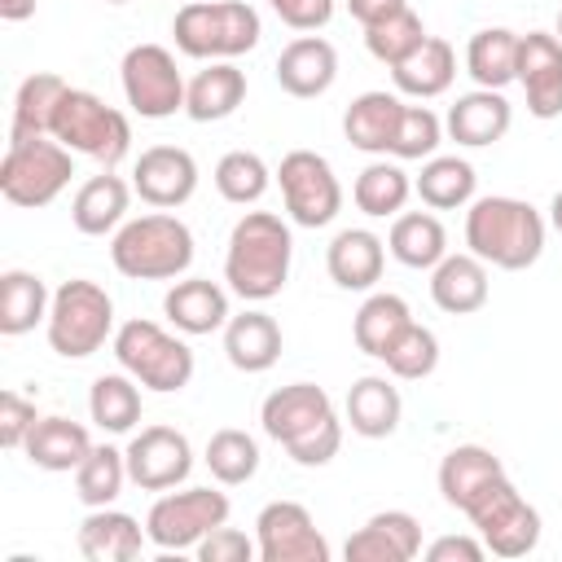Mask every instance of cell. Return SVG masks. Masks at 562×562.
Here are the masks:
<instances>
[{"label":"cell","mask_w":562,"mask_h":562,"mask_svg":"<svg viewBox=\"0 0 562 562\" xmlns=\"http://www.w3.org/2000/svg\"><path fill=\"white\" fill-rule=\"evenodd\" d=\"M0 18L4 22H26V18H35V0H0Z\"/></svg>","instance_id":"52"},{"label":"cell","mask_w":562,"mask_h":562,"mask_svg":"<svg viewBox=\"0 0 562 562\" xmlns=\"http://www.w3.org/2000/svg\"><path fill=\"white\" fill-rule=\"evenodd\" d=\"M145 540H149L145 527L114 505L88 509V518L79 522V553L88 562H132L140 558Z\"/></svg>","instance_id":"26"},{"label":"cell","mask_w":562,"mask_h":562,"mask_svg":"<svg viewBox=\"0 0 562 562\" xmlns=\"http://www.w3.org/2000/svg\"><path fill=\"white\" fill-rule=\"evenodd\" d=\"M255 544L263 562H329V540L299 501H268L255 518Z\"/></svg>","instance_id":"14"},{"label":"cell","mask_w":562,"mask_h":562,"mask_svg":"<svg viewBox=\"0 0 562 562\" xmlns=\"http://www.w3.org/2000/svg\"><path fill=\"white\" fill-rule=\"evenodd\" d=\"M290 259H294V237L290 224L272 211H246L224 250V281L237 299L246 303H268L285 290L290 281Z\"/></svg>","instance_id":"2"},{"label":"cell","mask_w":562,"mask_h":562,"mask_svg":"<svg viewBox=\"0 0 562 562\" xmlns=\"http://www.w3.org/2000/svg\"><path fill=\"white\" fill-rule=\"evenodd\" d=\"M492 294V281H487V263L470 250L461 255H443L435 268H430V299L439 312L448 316H470L487 303Z\"/></svg>","instance_id":"24"},{"label":"cell","mask_w":562,"mask_h":562,"mask_svg":"<svg viewBox=\"0 0 562 562\" xmlns=\"http://www.w3.org/2000/svg\"><path fill=\"white\" fill-rule=\"evenodd\" d=\"M44 334L61 360H88L92 351L105 347V338H114V299L105 294V285L88 277L61 281L53 290Z\"/></svg>","instance_id":"7"},{"label":"cell","mask_w":562,"mask_h":562,"mask_svg":"<svg viewBox=\"0 0 562 562\" xmlns=\"http://www.w3.org/2000/svg\"><path fill=\"white\" fill-rule=\"evenodd\" d=\"M132 189L158 211H176L198 193V158L180 145H149L132 167Z\"/></svg>","instance_id":"16"},{"label":"cell","mask_w":562,"mask_h":562,"mask_svg":"<svg viewBox=\"0 0 562 562\" xmlns=\"http://www.w3.org/2000/svg\"><path fill=\"white\" fill-rule=\"evenodd\" d=\"M426 558L430 562H483L487 544L479 536H439L426 544Z\"/></svg>","instance_id":"50"},{"label":"cell","mask_w":562,"mask_h":562,"mask_svg":"<svg viewBox=\"0 0 562 562\" xmlns=\"http://www.w3.org/2000/svg\"><path fill=\"white\" fill-rule=\"evenodd\" d=\"M202 562H250V558H259V544L246 536V531H237V527H215L211 536H202V544L193 549Z\"/></svg>","instance_id":"48"},{"label":"cell","mask_w":562,"mask_h":562,"mask_svg":"<svg viewBox=\"0 0 562 562\" xmlns=\"http://www.w3.org/2000/svg\"><path fill=\"white\" fill-rule=\"evenodd\" d=\"M277 184H281L285 215L299 228H325L342 211V184H338L329 158L316 149H290L277 167Z\"/></svg>","instance_id":"12"},{"label":"cell","mask_w":562,"mask_h":562,"mask_svg":"<svg viewBox=\"0 0 562 562\" xmlns=\"http://www.w3.org/2000/svg\"><path fill=\"white\" fill-rule=\"evenodd\" d=\"M132 184L114 171H101L92 180H83L70 198V224L83 233V237H105V233H119L123 220H127V206H132Z\"/></svg>","instance_id":"23"},{"label":"cell","mask_w":562,"mask_h":562,"mask_svg":"<svg viewBox=\"0 0 562 562\" xmlns=\"http://www.w3.org/2000/svg\"><path fill=\"white\" fill-rule=\"evenodd\" d=\"M228 496L215 487H184V492H162L149 514H145V536L154 549L167 553H184L198 549L202 536H211L215 527L228 522Z\"/></svg>","instance_id":"11"},{"label":"cell","mask_w":562,"mask_h":562,"mask_svg":"<svg viewBox=\"0 0 562 562\" xmlns=\"http://www.w3.org/2000/svg\"><path fill=\"white\" fill-rule=\"evenodd\" d=\"M334 79H338V53L321 35H299L277 53V83H281V92H290L299 101L325 97L334 88Z\"/></svg>","instance_id":"19"},{"label":"cell","mask_w":562,"mask_h":562,"mask_svg":"<svg viewBox=\"0 0 562 562\" xmlns=\"http://www.w3.org/2000/svg\"><path fill=\"white\" fill-rule=\"evenodd\" d=\"M549 224L562 233V189H558V193H553V202H549Z\"/></svg>","instance_id":"53"},{"label":"cell","mask_w":562,"mask_h":562,"mask_svg":"<svg viewBox=\"0 0 562 562\" xmlns=\"http://www.w3.org/2000/svg\"><path fill=\"white\" fill-rule=\"evenodd\" d=\"M465 75L479 88H505L518 79V31L509 26H483L465 44Z\"/></svg>","instance_id":"35"},{"label":"cell","mask_w":562,"mask_h":562,"mask_svg":"<svg viewBox=\"0 0 562 562\" xmlns=\"http://www.w3.org/2000/svg\"><path fill=\"white\" fill-rule=\"evenodd\" d=\"M114 347V360L119 369H127L140 386L158 391V395H171V391H184L193 382V351L184 338L167 334L158 321H123L110 338Z\"/></svg>","instance_id":"8"},{"label":"cell","mask_w":562,"mask_h":562,"mask_svg":"<svg viewBox=\"0 0 562 562\" xmlns=\"http://www.w3.org/2000/svg\"><path fill=\"white\" fill-rule=\"evenodd\" d=\"M110 259L127 281H180L193 263V233L171 211L136 215L114 233Z\"/></svg>","instance_id":"4"},{"label":"cell","mask_w":562,"mask_h":562,"mask_svg":"<svg viewBox=\"0 0 562 562\" xmlns=\"http://www.w3.org/2000/svg\"><path fill=\"white\" fill-rule=\"evenodd\" d=\"M347 562H413L422 553V522L408 509H378L342 544Z\"/></svg>","instance_id":"18"},{"label":"cell","mask_w":562,"mask_h":562,"mask_svg":"<svg viewBox=\"0 0 562 562\" xmlns=\"http://www.w3.org/2000/svg\"><path fill=\"white\" fill-rule=\"evenodd\" d=\"M386 268V241L369 228H342L325 246V272L338 290H373Z\"/></svg>","instance_id":"21"},{"label":"cell","mask_w":562,"mask_h":562,"mask_svg":"<svg viewBox=\"0 0 562 562\" xmlns=\"http://www.w3.org/2000/svg\"><path fill=\"white\" fill-rule=\"evenodd\" d=\"M277 171H268V162L255 154V149H228L220 162H215V189L224 202L233 206H255L268 184H272Z\"/></svg>","instance_id":"42"},{"label":"cell","mask_w":562,"mask_h":562,"mask_svg":"<svg viewBox=\"0 0 562 562\" xmlns=\"http://www.w3.org/2000/svg\"><path fill=\"white\" fill-rule=\"evenodd\" d=\"M176 48L198 61H233L263 35L259 13L246 0H189L171 18Z\"/></svg>","instance_id":"5"},{"label":"cell","mask_w":562,"mask_h":562,"mask_svg":"<svg viewBox=\"0 0 562 562\" xmlns=\"http://www.w3.org/2000/svg\"><path fill=\"white\" fill-rule=\"evenodd\" d=\"M206 470L211 479H220L224 487H237V483H250L255 470H259V443L255 435L237 430V426H224L206 439Z\"/></svg>","instance_id":"43"},{"label":"cell","mask_w":562,"mask_h":562,"mask_svg":"<svg viewBox=\"0 0 562 562\" xmlns=\"http://www.w3.org/2000/svg\"><path fill=\"white\" fill-rule=\"evenodd\" d=\"M400 114H404V101L395 92H360L342 114V136L360 154H391Z\"/></svg>","instance_id":"31"},{"label":"cell","mask_w":562,"mask_h":562,"mask_svg":"<svg viewBox=\"0 0 562 562\" xmlns=\"http://www.w3.org/2000/svg\"><path fill=\"white\" fill-rule=\"evenodd\" d=\"M408 321H413L408 303H404L400 294L382 290V294H369V299L360 303V312H356V321H351V338H356V347H360L364 356L382 360L386 347L404 334Z\"/></svg>","instance_id":"38"},{"label":"cell","mask_w":562,"mask_h":562,"mask_svg":"<svg viewBox=\"0 0 562 562\" xmlns=\"http://www.w3.org/2000/svg\"><path fill=\"white\" fill-rule=\"evenodd\" d=\"M544 233H549L544 215L509 193L474 198L465 211V246L487 268H505V272L531 268L544 255Z\"/></svg>","instance_id":"3"},{"label":"cell","mask_w":562,"mask_h":562,"mask_svg":"<svg viewBox=\"0 0 562 562\" xmlns=\"http://www.w3.org/2000/svg\"><path fill=\"white\" fill-rule=\"evenodd\" d=\"M127 452L110 448V443H92V452L83 457V465L75 470V496L88 505V509H101V505H114L123 483H127Z\"/></svg>","instance_id":"41"},{"label":"cell","mask_w":562,"mask_h":562,"mask_svg":"<svg viewBox=\"0 0 562 562\" xmlns=\"http://www.w3.org/2000/svg\"><path fill=\"white\" fill-rule=\"evenodd\" d=\"M48 307H53V294L40 272H26V268L0 272V334L4 338L31 334L40 321H48Z\"/></svg>","instance_id":"33"},{"label":"cell","mask_w":562,"mask_h":562,"mask_svg":"<svg viewBox=\"0 0 562 562\" xmlns=\"http://www.w3.org/2000/svg\"><path fill=\"white\" fill-rule=\"evenodd\" d=\"M408 193H413L408 171H404L400 162H386V158L369 162V167L356 176V184H351V202H356L369 220H386V215L395 220V215L404 211Z\"/></svg>","instance_id":"40"},{"label":"cell","mask_w":562,"mask_h":562,"mask_svg":"<svg viewBox=\"0 0 562 562\" xmlns=\"http://www.w3.org/2000/svg\"><path fill=\"white\" fill-rule=\"evenodd\" d=\"M75 176L70 149L57 136H31V140H9L4 162H0V193L4 202L35 211L48 206Z\"/></svg>","instance_id":"9"},{"label":"cell","mask_w":562,"mask_h":562,"mask_svg":"<svg viewBox=\"0 0 562 562\" xmlns=\"http://www.w3.org/2000/svg\"><path fill=\"white\" fill-rule=\"evenodd\" d=\"M22 452H26L31 465H40L48 474H66V470H79L83 465V457L92 452V439H88V430L79 422L53 413V417H40L35 422V430H31V439H26Z\"/></svg>","instance_id":"32"},{"label":"cell","mask_w":562,"mask_h":562,"mask_svg":"<svg viewBox=\"0 0 562 562\" xmlns=\"http://www.w3.org/2000/svg\"><path fill=\"white\" fill-rule=\"evenodd\" d=\"M514 123V105L505 101V92L496 88H474V92H461L443 119V132L465 145V149H483V145H496Z\"/></svg>","instance_id":"20"},{"label":"cell","mask_w":562,"mask_h":562,"mask_svg":"<svg viewBox=\"0 0 562 562\" xmlns=\"http://www.w3.org/2000/svg\"><path fill=\"white\" fill-rule=\"evenodd\" d=\"M105 4H132V0H105Z\"/></svg>","instance_id":"55"},{"label":"cell","mask_w":562,"mask_h":562,"mask_svg":"<svg viewBox=\"0 0 562 562\" xmlns=\"http://www.w3.org/2000/svg\"><path fill=\"white\" fill-rule=\"evenodd\" d=\"M88 417L105 430V435H127L140 422V382L119 369V373H101L88 391Z\"/></svg>","instance_id":"39"},{"label":"cell","mask_w":562,"mask_h":562,"mask_svg":"<svg viewBox=\"0 0 562 562\" xmlns=\"http://www.w3.org/2000/svg\"><path fill=\"white\" fill-rule=\"evenodd\" d=\"M263 435L277 439L294 465H329L342 448V422L334 413V400L316 382H290L277 386L259 408Z\"/></svg>","instance_id":"1"},{"label":"cell","mask_w":562,"mask_h":562,"mask_svg":"<svg viewBox=\"0 0 562 562\" xmlns=\"http://www.w3.org/2000/svg\"><path fill=\"white\" fill-rule=\"evenodd\" d=\"M119 83H123L127 105L140 119H171L176 110H184V88L189 83L176 70L171 48H162V44H132L123 53Z\"/></svg>","instance_id":"13"},{"label":"cell","mask_w":562,"mask_h":562,"mask_svg":"<svg viewBox=\"0 0 562 562\" xmlns=\"http://www.w3.org/2000/svg\"><path fill=\"white\" fill-rule=\"evenodd\" d=\"M48 136H57L70 154H83L92 162H101L105 171H114L127 149H132V123L123 110L105 105L97 92L88 88H66L57 110H53V127Z\"/></svg>","instance_id":"6"},{"label":"cell","mask_w":562,"mask_h":562,"mask_svg":"<svg viewBox=\"0 0 562 562\" xmlns=\"http://www.w3.org/2000/svg\"><path fill=\"white\" fill-rule=\"evenodd\" d=\"M553 35H558V40H562V9H558V31H553Z\"/></svg>","instance_id":"54"},{"label":"cell","mask_w":562,"mask_h":562,"mask_svg":"<svg viewBox=\"0 0 562 562\" xmlns=\"http://www.w3.org/2000/svg\"><path fill=\"white\" fill-rule=\"evenodd\" d=\"M465 518L474 522L479 540L487 544V553L496 558H527L540 544V514L536 505L509 483V474L492 479L470 505Z\"/></svg>","instance_id":"10"},{"label":"cell","mask_w":562,"mask_h":562,"mask_svg":"<svg viewBox=\"0 0 562 562\" xmlns=\"http://www.w3.org/2000/svg\"><path fill=\"white\" fill-rule=\"evenodd\" d=\"M391 79L404 97H417V101L443 97L457 79V48L443 35H426L400 66H391Z\"/></svg>","instance_id":"27"},{"label":"cell","mask_w":562,"mask_h":562,"mask_svg":"<svg viewBox=\"0 0 562 562\" xmlns=\"http://www.w3.org/2000/svg\"><path fill=\"white\" fill-rule=\"evenodd\" d=\"M474 189H479V176L465 158L457 154H435L422 162L417 180H413V193L430 206V211H457V206H470L474 202Z\"/></svg>","instance_id":"36"},{"label":"cell","mask_w":562,"mask_h":562,"mask_svg":"<svg viewBox=\"0 0 562 562\" xmlns=\"http://www.w3.org/2000/svg\"><path fill=\"white\" fill-rule=\"evenodd\" d=\"M518 83L531 119H562V40L553 31L518 35Z\"/></svg>","instance_id":"17"},{"label":"cell","mask_w":562,"mask_h":562,"mask_svg":"<svg viewBox=\"0 0 562 562\" xmlns=\"http://www.w3.org/2000/svg\"><path fill=\"white\" fill-rule=\"evenodd\" d=\"M281 347H285L281 325L259 307H246L241 316H228L224 325V356L241 373H268L281 360Z\"/></svg>","instance_id":"25"},{"label":"cell","mask_w":562,"mask_h":562,"mask_svg":"<svg viewBox=\"0 0 562 562\" xmlns=\"http://www.w3.org/2000/svg\"><path fill=\"white\" fill-rule=\"evenodd\" d=\"M439 140H443V123H439V114L426 110V105H404L400 127H395V140H391V154H395L400 162L435 158Z\"/></svg>","instance_id":"46"},{"label":"cell","mask_w":562,"mask_h":562,"mask_svg":"<svg viewBox=\"0 0 562 562\" xmlns=\"http://www.w3.org/2000/svg\"><path fill=\"white\" fill-rule=\"evenodd\" d=\"M382 364H386V373L400 378V382H422V378H430V373L439 369V338H435V329L408 321L404 334L386 347Z\"/></svg>","instance_id":"44"},{"label":"cell","mask_w":562,"mask_h":562,"mask_svg":"<svg viewBox=\"0 0 562 562\" xmlns=\"http://www.w3.org/2000/svg\"><path fill=\"white\" fill-rule=\"evenodd\" d=\"M268 4L290 31H307V35H316L334 18V0H268Z\"/></svg>","instance_id":"49"},{"label":"cell","mask_w":562,"mask_h":562,"mask_svg":"<svg viewBox=\"0 0 562 562\" xmlns=\"http://www.w3.org/2000/svg\"><path fill=\"white\" fill-rule=\"evenodd\" d=\"M35 422H40V413H35V404L26 395H18V391L0 395V443L4 448H26Z\"/></svg>","instance_id":"47"},{"label":"cell","mask_w":562,"mask_h":562,"mask_svg":"<svg viewBox=\"0 0 562 562\" xmlns=\"http://www.w3.org/2000/svg\"><path fill=\"white\" fill-rule=\"evenodd\" d=\"M386 250L404 263V268H435L443 255H448V233H443V220L435 211H400L391 220V233H386Z\"/></svg>","instance_id":"34"},{"label":"cell","mask_w":562,"mask_h":562,"mask_svg":"<svg viewBox=\"0 0 562 562\" xmlns=\"http://www.w3.org/2000/svg\"><path fill=\"white\" fill-rule=\"evenodd\" d=\"M501 474H505V465H501V457H496L492 448H483V443H457V448L443 452V461H439V496H443L452 509L465 514V505H470L492 479H501Z\"/></svg>","instance_id":"30"},{"label":"cell","mask_w":562,"mask_h":562,"mask_svg":"<svg viewBox=\"0 0 562 562\" xmlns=\"http://www.w3.org/2000/svg\"><path fill=\"white\" fill-rule=\"evenodd\" d=\"M241 101H246V70L233 61L202 66L184 88V114L193 123H220V119L237 114Z\"/></svg>","instance_id":"28"},{"label":"cell","mask_w":562,"mask_h":562,"mask_svg":"<svg viewBox=\"0 0 562 562\" xmlns=\"http://www.w3.org/2000/svg\"><path fill=\"white\" fill-rule=\"evenodd\" d=\"M400 9H408V0H347V13H351L360 26H378V22H386L391 13H400Z\"/></svg>","instance_id":"51"},{"label":"cell","mask_w":562,"mask_h":562,"mask_svg":"<svg viewBox=\"0 0 562 562\" xmlns=\"http://www.w3.org/2000/svg\"><path fill=\"white\" fill-rule=\"evenodd\" d=\"M70 83L53 70H35L18 83V97H13V123H9V140H31V136H48L53 127V110L61 101Z\"/></svg>","instance_id":"37"},{"label":"cell","mask_w":562,"mask_h":562,"mask_svg":"<svg viewBox=\"0 0 562 562\" xmlns=\"http://www.w3.org/2000/svg\"><path fill=\"white\" fill-rule=\"evenodd\" d=\"M123 452H127V474L140 492H171L193 470V448L176 426H145L140 435H132Z\"/></svg>","instance_id":"15"},{"label":"cell","mask_w":562,"mask_h":562,"mask_svg":"<svg viewBox=\"0 0 562 562\" xmlns=\"http://www.w3.org/2000/svg\"><path fill=\"white\" fill-rule=\"evenodd\" d=\"M400 413H404V400H400V386L382 373H364L351 382L347 391V426L364 439H386L395 435L400 426Z\"/></svg>","instance_id":"29"},{"label":"cell","mask_w":562,"mask_h":562,"mask_svg":"<svg viewBox=\"0 0 562 562\" xmlns=\"http://www.w3.org/2000/svg\"><path fill=\"white\" fill-rule=\"evenodd\" d=\"M422 40H426V26H422V18H417L413 9H400V13H391L386 22L364 26V48H369L382 66H400Z\"/></svg>","instance_id":"45"},{"label":"cell","mask_w":562,"mask_h":562,"mask_svg":"<svg viewBox=\"0 0 562 562\" xmlns=\"http://www.w3.org/2000/svg\"><path fill=\"white\" fill-rule=\"evenodd\" d=\"M162 316H167L180 334L202 338V334L224 329L233 312H228L224 285H215L211 277H184V281H176V285L162 294Z\"/></svg>","instance_id":"22"}]
</instances>
